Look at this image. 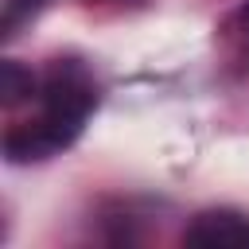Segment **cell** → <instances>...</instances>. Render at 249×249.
<instances>
[{"instance_id": "6da1fadb", "label": "cell", "mask_w": 249, "mask_h": 249, "mask_svg": "<svg viewBox=\"0 0 249 249\" xmlns=\"http://www.w3.org/2000/svg\"><path fill=\"white\" fill-rule=\"evenodd\" d=\"M97 105V86L82 62H54L43 86V117L35 124H19L4 136V152L12 163L43 160L78 140L86 117Z\"/></svg>"}, {"instance_id": "7a4b0ae2", "label": "cell", "mask_w": 249, "mask_h": 249, "mask_svg": "<svg viewBox=\"0 0 249 249\" xmlns=\"http://www.w3.org/2000/svg\"><path fill=\"white\" fill-rule=\"evenodd\" d=\"M183 241L187 245H206V249H214V245H249V218L237 214V210H206L187 226Z\"/></svg>"}, {"instance_id": "3957f363", "label": "cell", "mask_w": 249, "mask_h": 249, "mask_svg": "<svg viewBox=\"0 0 249 249\" xmlns=\"http://www.w3.org/2000/svg\"><path fill=\"white\" fill-rule=\"evenodd\" d=\"M31 93H35V74L23 62L4 58L0 62V97H4V105H16V101H23Z\"/></svg>"}, {"instance_id": "277c9868", "label": "cell", "mask_w": 249, "mask_h": 249, "mask_svg": "<svg viewBox=\"0 0 249 249\" xmlns=\"http://www.w3.org/2000/svg\"><path fill=\"white\" fill-rule=\"evenodd\" d=\"M39 4H47V0H4V35H12V27L23 16H31Z\"/></svg>"}, {"instance_id": "5b68a950", "label": "cell", "mask_w": 249, "mask_h": 249, "mask_svg": "<svg viewBox=\"0 0 249 249\" xmlns=\"http://www.w3.org/2000/svg\"><path fill=\"white\" fill-rule=\"evenodd\" d=\"M241 19H245V23H249V0H245V8H241Z\"/></svg>"}]
</instances>
